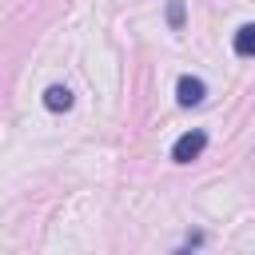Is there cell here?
<instances>
[{
  "mask_svg": "<svg viewBox=\"0 0 255 255\" xmlns=\"http://www.w3.org/2000/svg\"><path fill=\"white\" fill-rule=\"evenodd\" d=\"M203 147H207V131H183L175 143H171V159L175 163H191V159H199L203 155Z\"/></svg>",
  "mask_w": 255,
  "mask_h": 255,
  "instance_id": "obj_1",
  "label": "cell"
},
{
  "mask_svg": "<svg viewBox=\"0 0 255 255\" xmlns=\"http://www.w3.org/2000/svg\"><path fill=\"white\" fill-rule=\"evenodd\" d=\"M203 96H207V84H203L199 76H179V84H175V100H179L183 108L203 104Z\"/></svg>",
  "mask_w": 255,
  "mask_h": 255,
  "instance_id": "obj_2",
  "label": "cell"
},
{
  "mask_svg": "<svg viewBox=\"0 0 255 255\" xmlns=\"http://www.w3.org/2000/svg\"><path fill=\"white\" fill-rule=\"evenodd\" d=\"M44 108H48V112H68V108H72V88L52 84V88L44 92Z\"/></svg>",
  "mask_w": 255,
  "mask_h": 255,
  "instance_id": "obj_3",
  "label": "cell"
},
{
  "mask_svg": "<svg viewBox=\"0 0 255 255\" xmlns=\"http://www.w3.org/2000/svg\"><path fill=\"white\" fill-rule=\"evenodd\" d=\"M231 48H235V56H243V60H251V56H255V24H243V28L235 32V40H231Z\"/></svg>",
  "mask_w": 255,
  "mask_h": 255,
  "instance_id": "obj_4",
  "label": "cell"
},
{
  "mask_svg": "<svg viewBox=\"0 0 255 255\" xmlns=\"http://www.w3.org/2000/svg\"><path fill=\"white\" fill-rule=\"evenodd\" d=\"M167 16H171V24H175V28H179V24H183V4H179V0H175V4H171V12H167Z\"/></svg>",
  "mask_w": 255,
  "mask_h": 255,
  "instance_id": "obj_5",
  "label": "cell"
}]
</instances>
